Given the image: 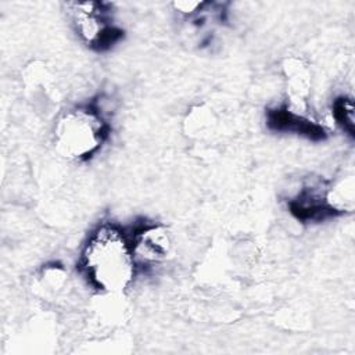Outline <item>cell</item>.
I'll use <instances>...</instances> for the list:
<instances>
[{
    "mask_svg": "<svg viewBox=\"0 0 355 355\" xmlns=\"http://www.w3.org/2000/svg\"><path fill=\"white\" fill-rule=\"evenodd\" d=\"M340 189L329 186V182L316 180L305 183L287 205L294 218L304 223H318L349 211L341 198Z\"/></svg>",
    "mask_w": 355,
    "mask_h": 355,
    "instance_id": "cell-4",
    "label": "cell"
},
{
    "mask_svg": "<svg viewBox=\"0 0 355 355\" xmlns=\"http://www.w3.org/2000/svg\"><path fill=\"white\" fill-rule=\"evenodd\" d=\"M355 107L351 97L340 96L333 101L331 114L336 123L351 137H354L355 132Z\"/></svg>",
    "mask_w": 355,
    "mask_h": 355,
    "instance_id": "cell-7",
    "label": "cell"
},
{
    "mask_svg": "<svg viewBox=\"0 0 355 355\" xmlns=\"http://www.w3.org/2000/svg\"><path fill=\"white\" fill-rule=\"evenodd\" d=\"M78 266L96 290L110 295L123 293L139 268L128 230L115 223L96 227L82 248Z\"/></svg>",
    "mask_w": 355,
    "mask_h": 355,
    "instance_id": "cell-1",
    "label": "cell"
},
{
    "mask_svg": "<svg viewBox=\"0 0 355 355\" xmlns=\"http://www.w3.org/2000/svg\"><path fill=\"white\" fill-rule=\"evenodd\" d=\"M78 36L93 50L105 51L123 37V29L115 25L108 3L85 1L68 4Z\"/></svg>",
    "mask_w": 355,
    "mask_h": 355,
    "instance_id": "cell-3",
    "label": "cell"
},
{
    "mask_svg": "<svg viewBox=\"0 0 355 355\" xmlns=\"http://www.w3.org/2000/svg\"><path fill=\"white\" fill-rule=\"evenodd\" d=\"M266 125L275 132L294 133L311 140H323L326 130L293 105H280L266 111Z\"/></svg>",
    "mask_w": 355,
    "mask_h": 355,
    "instance_id": "cell-6",
    "label": "cell"
},
{
    "mask_svg": "<svg viewBox=\"0 0 355 355\" xmlns=\"http://www.w3.org/2000/svg\"><path fill=\"white\" fill-rule=\"evenodd\" d=\"M128 233L137 266L159 263L172 251V236L161 223L141 222Z\"/></svg>",
    "mask_w": 355,
    "mask_h": 355,
    "instance_id": "cell-5",
    "label": "cell"
},
{
    "mask_svg": "<svg viewBox=\"0 0 355 355\" xmlns=\"http://www.w3.org/2000/svg\"><path fill=\"white\" fill-rule=\"evenodd\" d=\"M110 135V123L94 104L69 108L54 126V146L60 155L71 161L92 158Z\"/></svg>",
    "mask_w": 355,
    "mask_h": 355,
    "instance_id": "cell-2",
    "label": "cell"
}]
</instances>
